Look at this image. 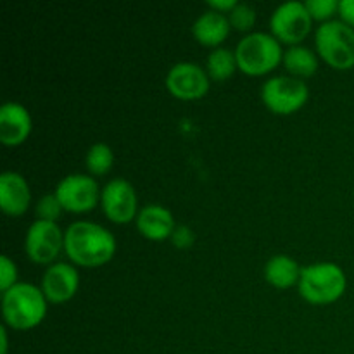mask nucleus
Masks as SVG:
<instances>
[{
	"label": "nucleus",
	"mask_w": 354,
	"mask_h": 354,
	"mask_svg": "<svg viewBox=\"0 0 354 354\" xmlns=\"http://www.w3.org/2000/svg\"><path fill=\"white\" fill-rule=\"evenodd\" d=\"M235 68H237V59H235L234 52L228 50V48H214L207 57V75L216 82L230 78Z\"/></svg>",
	"instance_id": "obj_19"
},
{
	"label": "nucleus",
	"mask_w": 354,
	"mask_h": 354,
	"mask_svg": "<svg viewBox=\"0 0 354 354\" xmlns=\"http://www.w3.org/2000/svg\"><path fill=\"white\" fill-rule=\"evenodd\" d=\"M171 241L173 244H175V248L189 249L190 245L194 244V241H196V235H194V232L190 230L187 225H180V227H176L175 232H173Z\"/></svg>",
	"instance_id": "obj_25"
},
{
	"label": "nucleus",
	"mask_w": 354,
	"mask_h": 354,
	"mask_svg": "<svg viewBox=\"0 0 354 354\" xmlns=\"http://www.w3.org/2000/svg\"><path fill=\"white\" fill-rule=\"evenodd\" d=\"M299 265L286 254L273 256L265 266V279L277 289H289L294 283H299Z\"/></svg>",
	"instance_id": "obj_17"
},
{
	"label": "nucleus",
	"mask_w": 354,
	"mask_h": 354,
	"mask_svg": "<svg viewBox=\"0 0 354 354\" xmlns=\"http://www.w3.org/2000/svg\"><path fill=\"white\" fill-rule=\"evenodd\" d=\"M31 131V116L23 104L6 102L0 107V142L19 145Z\"/></svg>",
	"instance_id": "obj_13"
},
{
	"label": "nucleus",
	"mask_w": 354,
	"mask_h": 354,
	"mask_svg": "<svg viewBox=\"0 0 354 354\" xmlns=\"http://www.w3.org/2000/svg\"><path fill=\"white\" fill-rule=\"evenodd\" d=\"M237 0H209L207 6L213 10H218V12H230L235 6H237Z\"/></svg>",
	"instance_id": "obj_27"
},
{
	"label": "nucleus",
	"mask_w": 354,
	"mask_h": 354,
	"mask_svg": "<svg viewBox=\"0 0 354 354\" xmlns=\"http://www.w3.org/2000/svg\"><path fill=\"white\" fill-rule=\"evenodd\" d=\"M114 156L113 151L107 144L99 142V144H93L92 147L86 152V168L93 175H106L111 168H113Z\"/></svg>",
	"instance_id": "obj_20"
},
{
	"label": "nucleus",
	"mask_w": 354,
	"mask_h": 354,
	"mask_svg": "<svg viewBox=\"0 0 354 354\" xmlns=\"http://www.w3.org/2000/svg\"><path fill=\"white\" fill-rule=\"evenodd\" d=\"M24 249L31 261L38 265H48L64 249V234L55 221L37 220L26 232Z\"/></svg>",
	"instance_id": "obj_9"
},
{
	"label": "nucleus",
	"mask_w": 354,
	"mask_h": 354,
	"mask_svg": "<svg viewBox=\"0 0 354 354\" xmlns=\"http://www.w3.org/2000/svg\"><path fill=\"white\" fill-rule=\"evenodd\" d=\"M320 57L335 69H351L354 66V28L341 19L322 23L315 35Z\"/></svg>",
	"instance_id": "obj_5"
},
{
	"label": "nucleus",
	"mask_w": 354,
	"mask_h": 354,
	"mask_svg": "<svg viewBox=\"0 0 354 354\" xmlns=\"http://www.w3.org/2000/svg\"><path fill=\"white\" fill-rule=\"evenodd\" d=\"M137 228L149 241H165L175 232V218L171 211L159 204H149L137 214Z\"/></svg>",
	"instance_id": "obj_15"
},
{
	"label": "nucleus",
	"mask_w": 354,
	"mask_h": 354,
	"mask_svg": "<svg viewBox=\"0 0 354 354\" xmlns=\"http://www.w3.org/2000/svg\"><path fill=\"white\" fill-rule=\"evenodd\" d=\"M9 349V341H7L6 327H0V354H7Z\"/></svg>",
	"instance_id": "obj_28"
},
{
	"label": "nucleus",
	"mask_w": 354,
	"mask_h": 354,
	"mask_svg": "<svg viewBox=\"0 0 354 354\" xmlns=\"http://www.w3.org/2000/svg\"><path fill=\"white\" fill-rule=\"evenodd\" d=\"M80 286V275L75 266L68 263H54L47 268L41 279V292L47 301L62 304L71 299Z\"/></svg>",
	"instance_id": "obj_12"
},
{
	"label": "nucleus",
	"mask_w": 354,
	"mask_h": 354,
	"mask_svg": "<svg viewBox=\"0 0 354 354\" xmlns=\"http://www.w3.org/2000/svg\"><path fill=\"white\" fill-rule=\"evenodd\" d=\"M31 192L23 175L16 171H3L0 175V207L10 216H19L28 209Z\"/></svg>",
	"instance_id": "obj_14"
},
{
	"label": "nucleus",
	"mask_w": 354,
	"mask_h": 354,
	"mask_svg": "<svg viewBox=\"0 0 354 354\" xmlns=\"http://www.w3.org/2000/svg\"><path fill=\"white\" fill-rule=\"evenodd\" d=\"M339 16H341V21L354 28V0H341L339 2Z\"/></svg>",
	"instance_id": "obj_26"
},
{
	"label": "nucleus",
	"mask_w": 354,
	"mask_h": 354,
	"mask_svg": "<svg viewBox=\"0 0 354 354\" xmlns=\"http://www.w3.org/2000/svg\"><path fill=\"white\" fill-rule=\"evenodd\" d=\"M237 68L251 76L266 75L283 59L280 41L273 35L254 31L239 41L235 48Z\"/></svg>",
	"instance_id": "obj_4"
},
{
	"label": "nucleus",
	"mask_w": 354,
	"mask_h": 354,
	"mask_svg": "<svg viewBox=\"0 0 354 354\" xmlns=\"http://www.w3.org/2000/svg\"><path fill=\"white\" fill-rule=\"evenodd\" d=\"M230 28V21L223 12L211 9L197 17L192 26V33L197 38V41H201L206 47H218L228 37Z\"/></svg>",
	"instance_id": "obj_16"
},
{
	"label": "nucleus",
	"mask_w": 354,
	"mask_h": 354,
	"mask_svg": "<svg viewBox=\"0 0 354 354\" xmlns=\"http://www.w3.org/2000/svg\"><path fill=\"white\" fill-rule=\"evenodd\" d=\"M62 213V206L59 203L55 194H47L37 203V216L38 220L55 221Z\"/></svg>",
	"instance_id": "obj_23"
},
{
	"label": "nucleus",
	"mask_w": 354,
	"mask_h": 354,
	"mask_svg": "<svg viewBox=\"0 0 354 354\" xmlns=\"http://www.w3.org/2000/svg\"><path fill=\"white\" fill-rule=\"evenodd\" d=\"M17 280V268L9 256L0 258V290L6 292L10 287L16 286Z\"/></svg>",
	"instance_id": "obj_24"
},
{
	"label": "nucleus",
	"mask_w": 354,
	"mask_h": 354,
	"mask_svg": "<svg viewBox=\"0 0 354 354\" xmlns=\"http://www.w3.org/2000/svg\"><path fill=\"white\" fill-rule=\"evenodd\" d=\"M47 313V297L33 283L17 282L2 296L3 320L14 330H28L41 324Z\"/></svg>",
	"instance_id": "obj_2"
},
{
	"label": "nucleus",
	"mask_w": 354,
	"mask_h": 354,
	"mask_svg": "<svg viewBox=\"0 0 354 354\" xmlns=\"http://www.w3.org/2000/svg\"><path fill=\"white\" fill-rule=\"evenodd\" d=\"M311 23H313V17L308 12L304 2H299V0L280 3L270 17L273 37L277 40L286 41L290 47L304 40V37L310 33Z\"/></svg>",
	"instance_id": "obj_7"
},
{
	"label": "nucleus",
	"mask_w": 354,
	"mask_h": 354,
	"mask_svg": "<svg viewBox=\"0 0 354 354\" xmlns=\"http://www.w3.org/2000/svg\"><path fill=\"white\" fill-rule=\"evenodd\" d=\"M348 280L341 266L335 263H317L301 268L299 294L311 304L335 303L344 294Z\"/></svg>",
	"instance_id": "obj_3"
},
{
	"label": "nucleus",
	"mask_w": 354,
	"mask_h": 354,
	"mask_svg": "<svg viewBox=\"0 0 354 354\" xmlns=\"http://www.w3.org/2000/svg\"><path fill=\"white\" fill-rule=\"evenodd\" d=\"M100 190L97 180L92 176L75 173L59 182L55 189L59 203L62 209L69 213H88L97 206V201L100 199Z\"/></svg>",
	"instance_id": "obj_8"
},
{
	"label": "nucleus",
	"mask_w": 354,
	"mask_h": 354,
	"mask_svg": "<svg viewBox=\"0 0 354 354\" xmlns=\"http://www.w3.org/2000/svg\"><path fill=\"white\" fill-rule=\"evenodd\" d=\"M106 216L114 223H128L137 216V194L133 185L124 178H114L106 183L100 194Z\"/></svg>",
	"instance_id": "obj_11"
},
{
	"label": "nucleus",
	"mask_w": 354,
	"mask_h": 354,
	"mask_svg": "<svg viewBox=\"0 0 354 354\" xmlns=\"http://www.w3.org/2000/svg\"><path fill=\"white\" fill-rule=\"evenodd\" d=\"M265 106L275 114H292L306 104L310 97L306 83L292 76H273L263 85Z\"/></svg>",
	"instance_id": "obj_6"
},
{
	"label": "nucleus",
	"mask_w": 354,
	"mask_h": 354,
	"mask_svg": "<svg viewBox=\"0 0 354 354\" xmlns=\"http://www.w3.org/2000/svg\"><path fill=\"white\" fill-rule=\"evenodd\" d=\"M304 6H306L308 12L311 14L313 19L324 21V23L330 21V17L335 12H339L337 0H306Z\"/></svg>",
	"instance_id": "obj_22"
},
{
	"label": "nucleus",
	"mask_w": 354,
	"mask_h": 354,
	"mask_svg": "<svg viewBox=\"0 0 354 354\" xmlns=\"http://www.w3.org/2000/svg\"><path fill=\"white\" fill-rule=\"evenodd\" d=\"M166 88L182 100L203 99L209 90L207 73L194 62H176L166 75Z\"/></svg>",
	"instance_id": "obj_10"
},
{
	"label": "nucleus",
	"mask_w": 354,
	"mask_h": 354,
	"mask_svg": "<svg viewBox=\"0 0 354 354\" xmlns=\"http://www.w3.org/2000/svg\"><path fill=\"white\" fill-rule=\"evenodd\" d=\"M228 21L239 31H248L256 23V10L249 3H237L234 9L228 12Z\"/></svg>",
	"instance_id": "obj_21"
},
{
	"label": "nucleus",
	"mask_w": 354,
	"mask_h": 354,
	"mask_svg": "<svg viewBox=\"0 0 354 354\" xmlns=\"http://www.w3.org/2000/svg\"><path fill=\"white\" fill-rule=\"evenodd\" d=\"M64 251L76 265L97 268L113 259L116 252V239L102 225L75 221L64 232Z\"/></svg>",
	"instance_id": "obj_1"
},
{
	"label": "nucleus",
	"mask_w": 354,
	"mask_h": 354,
	"mask_svg": "<svg viewBox=\"0 0 354 354\" xmlns=\"http://www.w3.org/2000/svg\"><path fill=\"white\" fill-rule=\"evenodd\" d=\"M283 64L292 75L296 76H313L318 69V59L313 50L303 45H292L287 52H283Z\"/></svg>",
	"instance_id": "obj_18"
}]
</instances>
